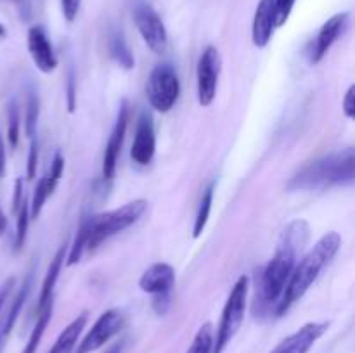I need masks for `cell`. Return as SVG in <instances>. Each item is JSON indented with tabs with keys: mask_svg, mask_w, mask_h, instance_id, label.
<instances>
[{
	"mask_svg": "<svg viewBox=\"0 0 355 353\" xmlns=\"http://www.w3.org/2000/svg\"><path fill=\"white\" fill-rule=\"evenodd\" d=\"M311 227L305 220L290 221L281 234L274 256L262 273V310L272 314L284 293L291 272L298 262L302 249L307 242Z\"/></svg>",
	"mask_w": 355,
	"mask_h": 353,
	"instance_id": "cell-1",
	"label": "cell"
},
{
	"mask_svg": "<svg viewBox=\"0 0 355 353\" xmlns=\"http://www.w3.org/2000/svg\"><path fill=\"white\" fill-rule=\"evenodd\" d=\"M340 246H342V235L338 232H328L305 253V256H302V260H298L284 287L283 296L274 310L276 317H283L300 298H304V294L321 275L322 270L335 258Z\"/></svg>",
	"mask_w": 355,
	"mask_h": 353,
	"instance_id": "cell-2",
	"label": "cell"
},
{
	"mask_svg": "<svg viewBox=\"0 0 355 353\" xmlns=\"http://www.w3.org/2000/svg\"><path fill=\"white\" fill-rule=\"evenodd\" d=\"M355 182V151H345L319 158L305 165L288 182L290 190H324L335 185H352Z\"/></svg>",
	"mask_w": 355,
	"mask_h": 353,
	"instance_id": "cell-3",
	"label": "cell"
},
{
	"mask_svg": "<svg viewBox=\"0 0 355 353\" xmlns=\"http://www.w3.org/2000/svg\"><path fill=\"white\" fill-rule=\"evenodd\" d=\"M146 210H148V201L135 199L116 210L104 211L83 220L87 232V251H96L104 241L137 224Z\"/></svg>",
	"mask_w": 355,
	"mask_h": 353,
	"instance_id": "cell-4",
	"label": "cell"
},
{
	"mask_svg": "<svg viewBox=\"0 0 355 353\" xmlns=\"http://www.w3.org/2000/svg\"><path fill=\"white\" fill-rule=\"evenodd\" d=\"M248 287L250 279L246 275L239 277L232 286L227 301L224 305V310H222L217 332H214V353H224L229 343L241 329L243 322H245L246 303H248Z\"/></svg>",
	"mask_w": 355,
	"mask_h": 353,
	"instance_id": "cell-5",
	"label": "cell"
},
{
	"mask_svg": "<svg viewBox=\"0 0 355 353\" xmlns=\"http://www.w3.org/2000/svg\"><path fill=\"white\" fill-rule=\"evenodd\" d=\"M146 93L151 107L158 113H168L180 96V80L172 64L155 66L148 78Z\"/></svg>",
	"mask_w": 355,
	"mask_h": 353,
	"instance_id": "cell-6",
	"label": "cell"
},
{
	"mask_svg": "<svg viewBox=\"0 0 355 353\" xmlns=\"http://www.w3.org/2000/svg\"><path fill=\"white\" fill-rule=\"evenodd\" d=\"M125 325V314L120 308H110L99 315L92 327L76 345L75 353H92L110 343Z\"/></svg>",
	"mask_w": 355,
	"mask_h": 353,
	"instance_id": "cell-7",
	"label": "cell"
},
{
	"mask_svg": "<svg viewBox=\"0 0 355 353\" xmlns=\"http://www.w3.org/2000/svg\"><path fill=\"white\" fill-rule=\"evenodd\" d=\"M222 59L220 52L214 45H208L200 55L196 69L198 78V102L203 107H208L215 100L218 87V76H220Z\"/></svg>",
	"mask_w": 355,
	"mask_h": 353,
	"instance_id": "cell-8",
	"label": "cell"
},
{
	"mask_svg": "<svg viewBox=\"0 0 355 353\" xmlns=\"http://www.w3.org/2000/svg\"><path fill=\"white\" fill-rule=\"evenodd\" d=\"M134 19L144 44L155 54H165L168 47V33L159 14L149 3H139L134 10Z\"/></svg>",
	"mask_w": 355,
	"mask_h": 353,
	"instance_id": "cell-9",
	"label": "cell"
},
{
	"mask_svg": "<svg viewBox=\"0 0 355 353\" xmlns=\"http://www.w3.org/2000/svg\"><path fill=\"white\" fill-rule=\"evenodd\" d=\"M128 116H130V107H128L127 100H121L120 109H118L116 121H114L113 132L110 135L106 149H104V158H103V176L106 180H111L116 173L118 158H120L121 147H123L125 134L128 128Z\"/></svg>",
	"mask_w": 355,
	"mask_h": 353,
	"instance_id": "cell-10",
	"label": "cell"
},
{
	"mask_svg": "<svg viewBox=\"0 0 355 353\" xmlns=\"http://www.w3.org/2000/svg\"><path fill=\"white\" fill-rule=\"evenodd\" d=\"M156 152V132L155 121H153L151 113L144 111L139 116L137 128H135L134 144L130 149V158L135 165L148 166L153 161Z\"/></svg>",
	"mask_w": 355,
	"mask_h": 353,
	"instance_id": "cell-11",
	"label": "cell"
},
{
	"mask_svg": "<svg viewBox=\"0 0 355 353\" xmlns=\"http://www.w3.org/2000/svg\"><path fill=\"white\" fill-rule=\"evenodd\" d=\"M328 322H309L284 338L270 353H309L312 346L328 331Z\"/></svg>",
	"mask_w": 355,
	"mask_h": 353,
	"instance_id": "cell-12",
	"label": "cell"
},
{
	"mask_svg": "<svg viewBox=\"0 0 355 353\" xmlns=\"http://www.w3.org/2000/svg\"><path fill=\"white\" fill-rule=\"evenodd\" d=\"M26 45L31 61L37 66L38 71L49 75V73H52L58 68V57H55V52L54 48H52V44L51 40H49L44 28L31 26L30 30H28Z\"/></svg>",
	"mask_w": 355,
	"mask_h": 353,
	"instance_id": "cell-13",
	"label": "cell"
},
{
	"mask_svg": "<svg viewBox=\"0 0 355 353\" xmlns=\"http://www.w3.org/2000/svg\"><path fill=\"white\" fill-rule=\"evenodd\" d=\"M62 172H64V158L58 152V154L54 156V159H52L49 173L38 180L37 187H35L33 190V197H31V204H30L31 220H37V218L40 217L45 203H47L49 197L54 194L55 187H58V182L61 180Z\"/></svg>",
	"mask_w": 355,
	"mask_h": 353,
	"instance_id": "cell-14",
	"label": "cell"
},
{
	"mask_svg": "<svg viewBox=\"0 0 355 353\" xmlns=\"http://www.w3.org/2000/svg\"><path fill=\"white\" fill-rule=\"evenodd\" d=\"M349 12H338L333 17H329L324 24L319 30L318 38H315L314 48H312L311 62L312 64H318L322 61L326 54L329 52V48L335 45V42L345 33L347 26H349Z\"/></svg>",
	"mask_w": 355,
	"mask_h": 353,
	"instance_id": "cell-15",
	"label": "cell"
},
{
	"mask_svg": "<svg viewBox=\"0 0 355 353\" xmlns=\"http://www.w3.org/2000/svg\"><path fill=\"white\" fill-rule=\"evenodd\" d=\"M173 286H175V270L165 262L153 263L149 269L144 270V273L139 279L141 291L151 294L153 298L170 294Z\"/></svg>",
	"mask_w": 355,
	"mask_h": 353,
	"instance_id": "cell-16",
	"label": "cell"
},
{
	"mask_svg": "<svg viewBox=\"0 0 355 353\" xmlns=\"http://www.w3.org/2000/svg\"><path fill=\"white\" fill-rule=\"evenodd\" d=\"M276 9H274V0H260L255 9L252 24V40L255 47L263 48L272 40V35L276 31Z\"/></svg>",
	"mask_w": 355,
	"mask_h": 353,
	"instance_id": "cell-17",
	"label": "cell"
},
{
	"mask_svg": "<svg viewBox=\"0 0 355 353\" xmlns=\"http://www.w3.org/2000/svg\"><path fill=\"white\" fill-rule=\"evenodd\" d=\"M66 255H68V248H66V244H64L58 249L55 256L52 258L51 265H49V269H47V273H45L44 282H42L40 296H38V310H42V308H45L49 303H52V301H54V287H55V282H58V279H59V273H61L62 265H64Z\"/></svg>",
	"mask_w": 355,
	"mask_h": 353,
	"instance_id": "cell-18",
	"label": "cell"
},
{
	"mask_svg": "<svg viewBox=\"0 0 355 353\" xmlns=\"http://www.w3.org/2000/svg\"><path fill=\"white\" fill-rule=\"evenodd\" d=\"M87 320H89V314H87V311H83L78 317L73 318V320L62 329L61 334L58 336V339H55V343L52 345L49 353H75L76 345H78L82 331L85 329Z\"/></svg>",
	"mask_w": 355,
	"mask_h": 353,
	"instance_id": "cell-19",
	"label": "cell"
},
{
	"mask_svg": "<svg viewBox=\"0 0 355 353\" xmlns=\"http://www.w3.org/2000/svg\"><path fill=\"white\" fill-rule=\"evenodd\" d=\"M52 310H54V301H52V303H49L45 308H42V310H38L37 322H35V327H33V331H31L30 338H28V343H26V346H24L23 353L37 352L38 345H40V341H42V336L45 334V329H47L49 322H51V318H52Z\"/></svg>",
	"mask_w": 355,
	"mask_h": 353,
	"instance_id": "cell-20",
	"label": "cell"
},
{
	"mask_svg": "<svg viewBox=\"0 0 355 353\" xmlns=\"http://www.w3.org/2000/svg\"><path fill=\"white\" fill-rule=\"evenodd\" d=\"M110 54L123 69H132L135 66V57L128 47L127 40L121 33H113L110 38Z\"/></svg>",
	"mask_w": 355,
	"mask_h": 353,
	"instance_id": "cell-21",
	"label": "cell"
},
{
	"mask_svg": "<svg viewBox=\"0 0 355 353\" xmlns=\"http://www.w3.org/2000/svg\"><path fill=\"white\" fill-rule=\"evenodd\" d=\"M214 194H215V182H211L210 185L205 189L203 196H201L200 208H198L196 218H194V227H193L194 237H200L201 232H203L205 227H207L208 218H210L211 204H214Z\"/></svg>",
	"mask_w": 355,
	"mask_h": 353,
	"instance_id": "cell-22",
	"label": "cell"
},
{
	"mask_svg": "<svg viewBox=\"0 0 355 353\" xmlns=\"http://www.w3.org/2000/svg\"><path fill=\"white\" fill-rule=\"evenodd\" d=\"M30 286H31V280L26 279V282L23 284V289L19 291V294H17L16 300H14L12 307H10L9 315H7L6 322H3L2 329H0V336H2L3 339H6L7 336L10 334V331H12V327H14V324H16L17 317H19L21 308H23L24 301H26V298H28V293H30Z\"/></svg>",
	"mask_w": 355,
	"mask_h": 353,
	"instance_id": "cell-23",
	"label": "cell"
},
{
	"mask_svg": "<svg viewBox=\"0 0 355 353\" xmlns=\"http://www.w3.org/2000/svg\"><path fill=\"white\" fill-rule=\"evenodd\" d=\"M187 353H214V325L210 322L198 329Z\"/></svg>",
	"mask_w": 355,
	"mask_h": 353,
	"instance_id": "cell-24",
	"label": "cell"
},
{
	"mask_svg": "<svg viewBox=\"0 0 355 353\" xmlns=\"http://www.w3.org/2000/svg\"><path fill=\"white\" fill-rule=\"evenodd\" d=\"M17 224H16V239H14V248L16 251H21L26 242V234H28V225H30V204L26 199H23L21 206L17 208Z\"/></svg>",
	"mask_w": 355,
	"mask_h": 353,
	"instance_id": "cell-25",
	"label": "cell"
},
{
	"mask_svg": "<svg viewBox=\"0 0 355 353\" xmlns=\"http://www.w3.org/2000/svg\"><path fill=\"white\" fill-rule=\"evenodd\" d=\"M7 138H9L10 147L16 149L19 142V111H17L16 102H10L7 109Z\"/></svg>",
	"mask_w": 355,
	"mask_h": 353,
	"instance_id": "cell-26",
	"label": "cell"
},
{
	"mask_svg": "<svg viewBox=\"0 0 355 353\" xmlns=\"http://www.w3.org/2000/svg\"><path fill=\"white\" fill-rule=\"evenodd\" d=\"M38 114H40V102H38V97L31 92L26 104V135L31 138H33L35 132H37Z\"/></svg>",
	"mask_w": 355,
	"mask_h": 353,
	"instance_id": "cell-27",
	"label": "cell"
},
{
	"mask_svg": "<svg viewBox=\"0 0 355 353\" xmlns=\"http://www.w3.org/2000/svg\"><path fill=\"white\" fill-rule=\"evenodd\" d=\"M297 0H274V9H276V26H283L290 19L291 10H293Z\"/></svg>",
	"mask_w": 355,
	"mask_h": 353,
	"instance_id": "cell-28",
	"label": "cell"
},
{
	"mask_svg": "<svg viewBox=\"0 0 355 353\" xmlns=\"http://www.w3.org/2000/svg\"><path fill=\"white\" fill-rule=\"evenodd\" d=\"M37 165H38V144L33 138L30 145V152H28V165H26L28 180H33L35 175H37Z\"/></svg>",
	"mask_w": 355,
	"mask_h": 353,
	"instance_id": "cell-29",
	"label": "cell"
},
{
	"mask_svg": "<svg viewBox=\"0 0 355 353\" xmlns=\"http://www.w3.org/2000/svg\"><path fill=\"white\" fill-rule=\"evenodd\" d=\"M80 6H82V0H61L62 14H64V17L68 23H73V21H75V17L78 16Z\"/></svg>",
	"mask_w": 355,
	"mask_h": 353,
	"instance_id": "cell-30",
	"label": "cell"
},
{
	"mask_svg": "<svg viewBox=\"0 0 355 353\" xmlns=\"http://www.w3.org/2000/svg\"><path fill=\"white\" fill-rule=\"evenodd\" d=\"M343 114H345L349 120L355 118V85H350L347 90L345 97H343Z\"/></svg>",
	"mask_w": 355,
	"mask_h": 353,
	"instance_id": "cell-31",
	"label": "cell"
},
{
	"mask_svg": "<svg viewBox=\"0 0 355 353\" xmlns=\"http://www.w3.org/2000/svg\"><path fill=\"white\" fill-rule=\"evenodd\" d=\"M23 180L17 179L16 185H14V199H12V210L17 211V208L23 203Z\"/></svg>",
	"mask_w": 355,
	"mask_h": 353,
	"instance_id": "cell-32",
	"label": "cell"
},
{
	"mask_svg": "<svg viewBox=\"0 0 355 353\" xmlns=\"http://www.w3.org/2000/svg\"><path fill=\"white\" fill-rule=\"evenodd\" d=\"M68 109L75 111V80H73V75H69L68 82Z\"/></svg>",
	"mask_w": 355,
	"mask_h": 353,
	"instance_id": "cell-33",
	"label": "cell"
},
{
	"mask_svg": "<svg viewBox=\"0 0 355 353\" xmlns=\"http://www.w3.org/2000/svg\"><path fill=\"white\" fill-rule=\"evenodd\" d=\"M6 166H7L6 144H3V138H2V135H0V179L6 175Z\"/></svg>",
	"mask_w": 355,
	"mask_h": 353,
	"instance_id": "cell-34",
	"label": "cell"
},
{
	"mask_svg": "<svg viewBox=\"0 0 355 353\" xmlns=\"http://www.w3.org/2000/svg\"><path fill=\"white\" fill-rule=\"evenodd\" d=\"M12 284H14V279L7 280V282L2 286V289H0V310H2L3 303H6V300H7V296H9L10 287H12Z\"/></svg>",
	"mask_w": 355,
	"mask_h": 353,
	"instance_id": "cell-35",
	"label": "cell"
},
{
	"mask_svg": "<svg viewBox=\"0 0 355 353\" xmlns=\"http://www.w3.org/2000/svg\"><path fill=\"white\" fill-rule=\"evenodd\" d=\"M6 230H7V217L2 211V208H0V235H3V232Z\"/></svg>",
	"mask_w": 355,
	"mask_h": 353,
	"instance_id": "cell-36",
	"label": "cell"
},
{
	"mask_svg": "<svg viewBox=\"0 0 355 353\" xmlns=\"http://www.w3.org/2000/svg\"><path fill=\"white\" fill-rule=\"evenodd\" d=\"M104 353H123V341L120 343H114L110 350H106Z\"/></svg>",
	"mask_w": 355,
	"mask_h": 353,
	"instance_id": "cell-37",
	"label": "cell"
},
{
	"mask_svg": "<svg viewBox=\"0 0 355 353\" xmlns=\"http://www.w3.org/2000/svg\"><path fill=\"white\" fill-rule=\"evenodd\" d=\"M7 37V30L2 23H0V38H6Z\"/></svg>",
	"mask_w": 355,
	"mask_h": 353,
	"instance_id": "cell-38",
	"label": "cell"
}]
</instances>
